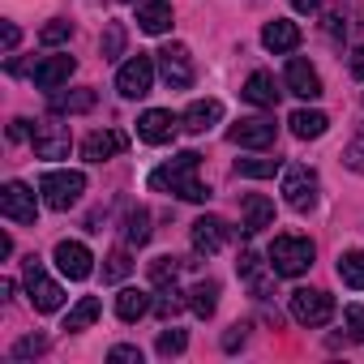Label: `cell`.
Segmentation results:
<instances>
[{
	"instance_id": "cell-26",
	"label": "cell",
	"mask_w": 364,
	"mask_h": 364,
	"mask_svg": "<svg viewBox=\"0 0 364 364\" xmlns=\"http://www.w3.org/2000/svg\"><path fill=\"white\" fill-rule=\"evenodd\" d=\"M154 309V300H150V291H141V287H124L120 296H116V317L120 321H137V317H146Z\"/></svg>"
},
{
	"instance_id": "cell-19",
	"label": "cell",
	"mask_w": 364,
	"mask_h": 364,
	"mask_svg": "<svg viewBox=\"0 0 364 364\" xmlns=\"http://www.w3.org/2000/svg\"><path fill=\"white\" fill-rule=\"evenodd\" d=\"M262 48H266V52H274V56L296 52V48H300V26H296V22H287V18L266 22V26H262Z\"/></svg>"
},
{
	"instance_id": "cell-37",
	"label": "cell",
	"mask_w": 364,
	"mask_h": 364,
	"mask_svg": "<svg viewBox=\"0 0 364 364\" xmlns=\"http://www.w3.org/2000/svg\"><path fill=\"white\" fill-rule=\"evenodd\" d=\"M43 351H48V334H26V338H18L9 347L14 360H31V355H43Z\"/></svg>"
},
{
	"instance_id": "cell-4",
	"label": "cell",
	"mask_w": 364,
	"mask_h": 364,
	"mask_svg": "<svg viewBox=\"0 0 364 364\" xmlns=\"http://www.w3.org/2000/svg\"><path fill=\"white\" fill-rule=\"evenodd\" d=\"M22 279H26V291H31V304L39 309V313H56L60 304H65V287L39 266V257L31 253L26 262H22Z\"/></svg>"
},
{
	"instance_id": "cell-3",
	"label": "cell",
	"mask_w": 364,
	"mask_h": 364,
	"mask_svg": "<svg viewBox=\"0 0 364 364\" xmlns=\"http://www.w3.org/2000/svg\"><path fill=\"white\" fill-rule=\"evenodd\" d=\"M313 257H317V245L309 236H274V245H270V266L283 279L304 274L313 266Z\"/></svg>"
},
{
	"instance_id": "cell-28",
	"label": "cell",
	"mask_w": 364,
	"mask_h": 364,
	"mask_svg": "<svg viewBox=\"0 0 364 364\" xmlns=\"http://www.w3.org/2000/svg\"><path fill=\"white\" fill-rule=\"evenodd\" d=\"M146 240H150V210L146 206H129V215H124V245L141 249Z\"/></svg>"
},
{
	"instance_id": "cell-10",
	"label": "cell",
	"mask_w": 364,
	"mask_h": 364,
	"mask_svg": "<svg viewBox=\"0 0 364 364\" xmlns=\"http://www.w3.org/2000/svg\"><path fill=\"white\" fill-rule=\"evenodd\" d=\"M150 86H154V60H150V56H133V60L120 65V73H116V90H120L124 99H146Z\"/></svg>"
},
{
	"instance_id": "cell-34",
	"label": "cell",
	"mask_w": 364,
	"mask_h": 364,
	"mask_svg": "<svg viewBox=\"0 0 364 364\" xmlns=\"http://www.w3.org/2000/svg\"><path fill=\"white\" fill-rule=\"evenodd\" d=\"M73 39V22H65V18H52L43 31H39V43L43 48H60V43H69Z\"/></svg>"
},
{
	"instance_id": "cell-46",
	"label": "cell",
	"mask_w": 364,
	"mask_h": 364,
	"mask_svg": "<svg viewBox=\"0 0 364 364\" xmlns=\"http://www.w3.org/2000/svg\"><path fill=\"white\" fill-rule=\"evenodd\" d=\"M351 77H360V82H364V48H355V52H351Z\"/></svg>"
},
{
	"instance_id": "cell-44",
	"label": "cell",
	"mask_w": 364,
	"mask_h": 364,
	"mask_svg": "<svg viewBox=\"0 0 364 364\" xmlns=\"http://www.w3.org/2000/svg\"><path fill=\"white\" fill-rule=\"evenodd\" d=\"M31 129H35L31 120H14V124H9V141H26V137H31Z\"/></svg>"
},
{
	"instance_id": "cell-31",
	"label": "cell",
	"mask_w": 364,
	"mask_h": 364,
	"mask_svg": "<svg viewBox=\"0 0 364 364\" xmlns=\"http://www.w3.org/2000/svg\"><path fill=\"white\" fill-rule=\"evenodd\" d=\"M338 279H343L351 291H364V253H360V249L338 253Z\"/></svg>"
},
{
	"instance_id": "cell-12",
	"label": "cell",
	"mask_w": 364,
	"mask_h": 364,
	"mask_svg": "<svg viewBox=\"0 0 364 364\" xmlns=\"http://www.w3.org/2000/svg\"><path fill=\"white\" fill-rule=\"evenodd\" d=\"M52 262H56V270H60L65 279H73V283L90 279V270H95V257H90V249H86L82 240H60V245L52 249Z\"/></svg>"
},
{
	"instance_id": "cell-45",
	"label": "cell",
	"mask_w": 364,
	"mask_h": 364,
	"mask_svg": "<svg viewBox=\"0 0 364 364\" xmlns=\"http://www.w3.org/2000/svg\"><path fill=\"white\" fill-rule=\"evenodd\" d=\"M0 39H5V52H14V48H18V39H22V31H18L14 22H5V31H0Z\"/></svg>"
},
{
	"instance_id": "cell-24",
	"label": "cell",
	"mask_w": 364,
	"mask_h": 364,
	"mask_svg": "<svg viewBox=\"0 0 364 364\" xmlns=\"http://www.w3.org/2000/svg\"><path fill=\"white\" fill-rule=\"evenodd\" d=\"M137 26L146 35H167L171 31V0H141L137 5Z\"/></svg>"
},
{
	"instance_id": "cell-17",
	"label": "cell",
	"mask_w": 364,
	"mask_h": 364,
	"mask_svg": "<svg viewBox=\"0 0 364 364\" xmlns=\"http://www.w3.org/2000/svg\"><path fill=\"white\" fill-rule=\"evenodd\" d=\"M124 146H129V137H124L120 129H95V133L82 141V159H90V163H107V159H116Z\"/></svg>"
},
{
	"instance_id": "cell-8",
	"label": "cell",
	"mask_w": 364,
	"mask_h": 364,
	"mask_svg": "<svg viewBox=\"0 0 364 364\" xmlns=\"http://www.w3.org/2000/svg\"><path fill=\"white\" fill-rule=\"evenodd\" d=\"M31 146H35L39 159H69V150H73V133H69V124L35 120V129H31Z\"/></svg>"
},
{
	"instance_id": "cell-36",
	"label": "cell",
	"mask_w": 364,
	"mask_h": 364,
	"mask_svg": "<svg viewBox=\"0 0 364 364\" xmlns=\"http://www.w3.org/2000/svg\"><path fill=\"white\" fill-rule=\"evenodd\" d=\"M129 270H133V262H129V249H116V253H107V266H103V283H120Z\"/></svg>"
},
{
	"instance_id": "cell-41",
	"label": "cell",
	"mask_w": 364,
	"mask_h": 364,
	"mask_svg": "<svg viewBox=\"0 0 364 364\" xmlns=\"http://www.w3.org/2000/svg\"><path fill=\"white\" fill-rule=\"evenodd\" d=\"M343 321H347V338H364V304H351Z\"/></svg>"
},
{
	"instance_id": "cell-11",
	"label": "cell",
	"mask_w": 364,
	"mask_h": 364,
	"mask_svg": "<svg viewBox=\"0 0 364 364\" xmlns=\"http://www.w3.org/2000/svg\"><path fill=\"white\" fill-rule=\"evenodd\" d=\"M274 137H279V124L270 116H249V120L228 129V141L245 146V150H266V146H274Z\"/></svg>"
},
{
	"instance_id": "cell-2",
	"label": "cell",
	"mask_w": 364,
	"mask_h": 364,
	"mask_svg": "<svg viewBox=\"0 0 364 364\" xmlns=\"http://www.w3.org/2000/svg\"><path fill=\"white\" fill-rule=\"evenodd\" d=\"M82 193H86V176H82V171L52 167V171L39 176V198H43V206H52V210H69V206H77Z\"/></svg>"
},
{
	"instance_id": "cell-14",
	"label": "cell",
	"mask_w": 364,
	"mask_h": 364,
	"mask_svg": "<svg viewBox=\"0 0 364 364\" xmlns=\"http://www.w3.org/2000/svg\"><path fill=\"white\" fill-rule=\"evenodd\" d=\"M326 31L330 39H351L364 31V5L360 0H338V5L326 14Z\"/></svg>"
},
{
	"instance_id": "cell-29",
	"label": "cell",
	"mask_w": 364,
	"mask_h": 364,
	"mask_svg": "<svg viewBox=\"0 0 364 364\" xmlns=\"http://www.w3.org/2000/svg\"><path fill=\"white\" fill-rule=\"evenodd\" d=\"M99 313H103V304H99L95 296H82V300L69 309V317H65V330H69V334H77V330L95 326V321H99Z\"/></svg>"
},
{
	"instance_id": "cell-27",
	"label": "cell",
	"mask_w": 364,
	"mask_h": 364,
	"mask_svg": "<svg viewBox=\"0 0 364 364\" xmlns=\"http://www.w3.org/2000/svg\"><path fill=\"white\" fill-rule=\"evenodd\" d=\"M99 103V95L90 90V86H77V90H69V95H52V112H69V116H77V112H90Z\"/></svg>"
},
{
	"instance_id": "cell-42",
	"label": "cell",
	"mask_w": 364,
	"mask_h": 364,
	"mask_svg": "<svg viewBox=\"0 0 364 364\" xmlns=\"http://www.w3.org/2000/svg\"><path fill=\"white\" fill-rule=\"evenodd\" d=\"M343 163H347L351 171H360V176H364V133H360V137L343 150Z\"/></svg>"
},
{
	"instance_id": "cell-25",
	"label": "cell",
	"mask_w": 364,
	"mask_h": 364,
	"mask_svg": "<svg viewBox=\"0 0 364 364\" xmlns=\"http://www.w3.org/2000/svg\"><path fill=\"white\" fill-rule=\"evenodd\" d=\"M291 133L300 137V141H313V137H321L326 129H330V116L326 112H313V107H300V112H291Z\"/></svg>"
},
{
	"instance_id": "cell-43",
	"label": "cell",
	"mask_w": 364,
	"mask_h": 364,
	"mask_svg": "<svg viewBox=\"0 0 364 364\" xmlns=\"http://www.w3.org/2000/svg\"><path fill=\"white\" fill-rule=\"evenodd\" d=\"M245 338H249V321H236V326L223 334V351H236V347H245Z\"/></svg>"
},
{
	"instance_id": "cell-16",
	"label": "cell",
	"mask_w": 364,
	"mask_h": 364,
	"mask_svg": "<svg viewBox=\"0 0 364 364\" xmlns=\"http://www.w3.org/2000/svg\"><path fill=\"white\" fill-rule=\"evenodd\" d=\"M236 270H240V279L249 283V291H253L257 300H266V296H270V287H274V266H270V262H262L253 249H245V253H240V262H236Z\"/></svg>"
},
{
	"instance_id": "cell-20",
	"label": "cell",
	"mask_w": 364,
	"mask_h": 364,
	"mask_svg": "<svg viewBox=\"0 0 364 364\" xmlns=\"http://www.w3.org/2000/svg\"><path fill=\"white\" fill-rule=\"evenodd\" d=\"M283 82H287V90L296 95V99H321V77H317V69L309 65V60H287V73H283Z\"/></svg>"
},
{
	"instance_id": "cell-23",
	"label": "cell",
	"mask_w": 364,
	"mask_h": 364,
	"mask_svg": "<svg viewBox=\"0 0 364 364\" xmlns=\"http://www.w3.org/2000/svg\"><path fill=\"white\" fill-rule=\"evenodd\" d=\"M245 103H253V107H274L279 103V82H274V73H266V69H257V73H249V82H245Z\"/></svg>"
},
{
	"instance_id": "cell-13",
	"label": "cell",
	"mask_w": 364,
	"mask_h": 364,
	"mask_svg": "<svg viewBox=\"0 0 364 364\" xmlns=\"http://www.w3.org/2000/svg\"><path fill=\"white\" fill-rule=\"evenodd\" d=\"M176 129H180V120H176L171 112H163V107H150V112L137 116V137H141L146 146H167V141L176 137Z\"/></svg>"
},
{
	"instance_id": "cell-7",
	"label": "cell",
	"mask_w": 364,
	"mask_h": 364,
	"mask_svg": "<svg viewBox=\"0 0 364 364\" xmlns=\"http://www.w3.org/2000/svg\"><path fill=\"white\" fill-rule=\"evenodd\" d=\"M0 215L14 219V223H22V228H35V219H39V198H35V189L22 185V180H9V185L0 189Z\"/></svg>"
},
{
	"instance_id": "cell-30",
	"label": "cell",
	"mask_w": 364,
	"mask_h": 364,
	"mask_svg": "<svg viewBox=\"0 0 364 364\" xmlns=\"http://www.w3.org/2000/svg\"><path fill=\"white\" fill-rule=\"evenodd\" d=\"M189 309L206 321V317H215V309H219V283L215 279H206V283H198L193 291H189Z\"/></svg>"
},
{
	"instance_id": "cell-39",
	"label": "cell",
	"mask_w": 364,
	"mask_h": 364,
	"mask_svg": "<svg viewBox=\"0 0 364 364\" xmlns=\"http://www.w3.org/2000/svg\"><path fill=\"white\" fill-rule=\"evenodd\" d=\"M180 304H185V300H180V291H176V283H171V287H163V296L154 300V313H159L163 321H171V317L180 313Z\"/></svg>"
},
{
	"instance_id": "cell-22",
	"label": "cell",
	"mask_w": 364,
	"mask_h": 364,
	"mask_svg": "<svg viewBox=\"0 0 364 364\" xmlns=\"http://www.w3.org/2000/svg\"><path fill=\"white\" fill-rule=\"evenodd\" d=\"M219 120H223V103L219 99H193L189 112L180 116V124H185L189 133H210Z\"/></svg>"
},
{
	"instance_id": "cell-21",
	"label": "cell",
	"mask_w": 364,
	"mask_h": 364,
	"mask_svg": "<svg viewBox=\"0 0 364 364\" xmlns=\"http://www.w3.org/2000/svg\"><path fill=\"white\" fill-rule=\"evenodd\" d=\"M240 228H245V236H257V232H266V228H274V202L270 198H262V193H249L245 198V206H240Z\"/></svg>"
},
{
	"instance_id": "cell-6",
	"label": "cell",
	"mask_w": 364,
	"mask_h": 364,
	"mask_svg": "<svg viewBox=\"0 0 364 364\" xmlns=\"http://www.w3.org/2000/svg\"><path fill=\"white\" fill-rule=\"evenodd\" d=\"M287 309H291V317H296L300 326L317 330V326H326V321L334 317V296H326V291H317V287H296L291 300H287Z\"/></svg>"
},
{
	"instance_id": "cell-47",
	"label": "cell",
	"mask_w": 364,
	"mask_h": 364,
	"mask_svg": "<svg viewBox=\"0 0 364 364\" xmlns=\"http://www.w3.org/2000/svg\"><path fill=\"white\" fill-rule=\"evenodd\" d=\"M291 9H296V14H317L321 0H291Z\"/></svg>"
},
{
	"instance_id": "cell-1",
	"label": "cell",
	"mask_w": 364,
	"mask_h": 364,
	"mask_svg": "<svg viewBox=\"0 0 364 364\" xmlns=\"http://www.w3.org/2000/svg\"><path fill=\"white\" fill-rule=\"evenodd\" d=\"M198 163H202L198 150H180L176 159H167L163 167L150 171V189H154V193H171V198H180V202H206L210 189L198 180Z\"/></svg>"
},
{
	"instance_id": "cell-33",
	"label": "cell",
	"mask_w": 364,
	"mask_h": 364,
	"mask_svg": "<svg viewBox=\"0 0 364 364\" xmlns=\"http://www.w3.org/2000/svg\"><path fill=\"white\" fill-rule=\"evenodd\" d=\"M279 171V159H236V176L245 180H266Z\"/></svg>"
},
{
	"instance_id": "cell-38",
	"label": "cell",
	"mask_w": 364,
	"mask_h": 364,
	"mask_svg": "<svg viewBox=\"0 0 364 364\" xmlns=\"http://www.w3.org/2000/svg\"><path fill=\"white\" fill-rule=\"evenodd\" d=\"M185 347H189V334H185V330H176V326H171V330H163V334H159V355H167V360H171V355H180Z\"/></svg>"
},
{
	"instance_id": "cell-32",
	"label": "cell",
	"mask_w": 364,
	"mask_h": 364,
	"mask_svg": "<svg viewBox=\"0 0 364 364\" xmlns=\"http://www.w3.org/2000/svg\"><path fill=\"white\" fill-rule=\"evenodd\" d=\"M180 266H185L180 257L163 253V257H154V262L146 266V274H150V283H154V287H171V283H176V274H180Z\"/></svg>"
},
{
	"instance_id": "cell-15",
	"label": "cell",
	"mask_w": 364,
	"mask_h": 364,
	"mask_svg": "<svg viewBox=\"0 0 364 364\" xmlns=\"http://www.w3.org/2000/svg\"><path fill=\"white\" fill-rule=\"evenodd\" d=\"M73 69H77V60L69 56V52H56V56H43L39 65H35V86L39 90H60L69 77H73Z\"/></svg>"
},
{
	"instance_id": "cell-35",
	"label": "cell",
	"mask_w": 364,
	"mask_h": 364,
	"mask_svg": "<svg viewBox=\"0 0 364 364\" xmlns=\"http://www.w3.org/2000/svg\"><path fill=\"white\" fill-rule=\"evenodd\" d=\"M124 39H129L124 26H120V22H107L103 43H99V48H103V60H120V56H124Z\"/></svg>"
},
{
	"instance_id": "cell-48",
	"label": "cell",
	"mask_w": 364,
	"mask_h": 364,
	"mask_svg": "<svg viewBox=\"0 0 364 364\" xmlns=\"http://www.w3.org/2000/svg\"><path fill=\"white\" fill-rule=\"evenodd\" d=\"M124 5H129V0H124Z\"/></svg>"
},
{
	"instance_id": "cell-40",
	"label": "cell",
	"mask_w": 364,
	"mask_h": 364,
	"mask_svg": "<svg viewBox=\"0 0 364 364\" xmlns=\"http://www.w3.org/2000/svg\"><path fill=\"white\" fill-rule=\"evenodd\" d=\"M107 360H112V364H141V347L120 343V347H112V351H107Z\"/></svg>"
},
{
	"instance_id": "cell-18",
	"label": "cell",
	"mask_w": 364,
	"mask_h": 364,
	"mask_svg": "<svg viewBox=\"0 0 364 364\" xmlns=\"http://www.w3.org/2000/svg\"><path fill=\"white\" fill-rule=\"evenodd\" d=\"M228 236H232V232H228V223H223V219H215V215H202V219L189 228L193 249H198V253H206V257H210V253H219V249L228 245Z\"/></svg>"
},
{
	"instance_id": "cell-5",
	"label": "cell",
	"mask_w": 364,
	"mask_h": 364,
	"mask_svg": "<svg viewBox=\"0 0 364 364\" xmlns=\"http://www.w3.org/2000/svg\"><path fill=\"white\" fill-rule=\"evenodd\" d=\"M317 189H321V180L309 163H296L283 171V202L296 210V215H309L317 206Z\"/></svg>"
},
{
	"instance_id": "cell-9",
	"label": "cell",
	"mask_w": 364,
	"mask_h": 364,
	"mask_svg": "<svg viewBox=\"0 0 364 364\" xmlns=\"http://www.w3.org/2000/svg\"><path fill=\"white\" fill-rule=\"evenodd\" d=\"M159 73H163V82L171 90H189L193 86V56H189V48L185 43H167L159 52Z\"/></svg>"
}]
</instances>
